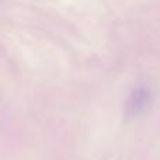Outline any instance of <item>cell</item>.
<instances>
[{"label": "cell", "mask_w": 160, "mask_h": 160, "mask_svg": "<svg viewBox=\"0 0 160 160\" xmlns=\"http://www.w3.org/2000/svg\"><path fill=\"white\" fill-rule=\"evenodd\" d=\"M152 101H153L152 91L146 87H139L136 90H133L131 93V96L128 97L127 104H125V112L131 118L138 117L150 107Z\"/></svg>", "instance_id": "6da1fadb"}]
</instances>
